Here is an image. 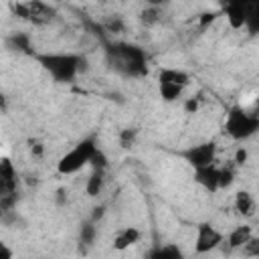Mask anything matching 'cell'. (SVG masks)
I'll list each match as a JSON object with an SVG mask.
<instances>
[{"instance_id": "277c9868", "label": "cell", "mask_w": 259, "mask_h": 259, "mask_svg": "<svg viewBox=\"0 0 259 259\" xmlns=\"http://www.w3.org/2000/svg\"><path fill=\"white\" fill-rule=\"evenodd\" d=\"M97 150H99V148H97V144H95L93 138L81 140L73 150H69V152L59 160L57 170H59L61 174H73V172L81 170L85 164H89L91 158H93V154H95Z\"/></svg>"}, {"instance_id": "ba28073f", "label": "cell", "mask_w": 259, "mask_h": 259, "mask_svg": "<svg viewBox=\"0 0 259 259\" xmlns=\"http://www.w3.org/2000/svg\"><path fill=\"white\" fill-rule=\"evenodd\" d=\"M227 20L233 28H243L247 26L249 20V12H251V2H229L223 6Z\"/></svg>"}, {"instance_id": "4316f807", "label": "cell", "mask_w": 259, "mask_h": 259, "mask_svg": "<svg viewBox=\"0 0 259 259\" xmlns=\"http://www.w3.org/2000/svg\"><path fill=\"white\" fill-rule=\"evenodd\" d=\"M245 160H247V150L245 148H239L237 150V154H235V164H245Z\"/></svg>"}, {"instance_id": "f1b7e54d", "label": "cell", "mask_w": 259, "mask_h": 259, "mask_svg": "<svg viewBox=\"0 0 259 259\" xmlns=\"http://www.w3.org/2000/svg\"><path fill=\"white\" fill-rule=\"evenodd\" d=\"M196 109H198V101H196V99H188V101H186V111H188V113H194Z\"/></svg>"}, {"instance_id": "83f0119b", "label": "cell", "mask_w": 259, "mask_h": 259, "mask_svg": "<svg viewBox=\"0 0 259 259\" xmlns=\"http://www.w3.org/2000/svg\"><path fill=\"white\" fill-rule=\"evenodd\" d=\"M103 210H105L103 206H95V208H93V212H91V221H93V223H97V221L103 217Z\"/></svg>"}, {"instance_id": "f546056e", "label": "cell", "mask_w": 259, "mask_h": 259, "mask_svg": "<svg viewBox=\"0 0 259 259\" xmlns=\"http://www.w3.org/2000/svg\"><path fill=\"white\" fill-rule=\"evenodd\" d=\"M214 20V14H202V18H200V26H206L208 22H212Z\"/></svg>"}, {"instance_id": "484cf974", "label": "cell", "mask_w": 259, "mask_h": 259, "mask_svg": "<svg viewBox=\"0 0 259 259\" xmlns=\"http://www.w3.org/2000/svg\"><path fill=\"white\" fill-rule=\"evenodd\" d=\"M105 28H107V32H121L123 30V24H121L119 18H113V20H107L105 22Z\"/></svg>"}, {"instance_id": "d4e9b609", "label": "cell", "mask_w": 259, "mask_h": 259, "mask_svg": "<svg viewBox=\"0 0 259 259\" xmlns=\"http://www.w3.org/2000/svg\"><path fill=\"white\" fill-rule=\"evenodd\" d=\"M93 168H101V170H105V166H107V158H105V154L101 152V150H97L95 154H93V158H91V162H89Z\"/></svg>"}, {"instance_id": "4fadbf2b", "label": "cell", "mask_w": 259, "mask_h": 259, "mask_svg": "<svg viewBox=\"0 0 259 259\" xmlns=\"http://www.w3.org/2000/svg\"><path fill=\"white\" fill-rule=\"evenodd\" d=\"M158 81L160 83H172V85H178L184 89L188 85V75L184 71H176V69H162Z\"/></svg>"}, {"instance_id": "5b68a950", "label": "cell", "mask_w": 259, "mask_h": 259, "mask_svg": "<svg viewBox=\"0 0 259 259\" xmlns=\"http://www.w3.org/2000/svg\"><path fill=\"white\" fill-rule=\"evenodd\" d=\"M12 12L32 24H47L55 18V8L45 4V2H38V0H32V2H16V4H10Z\"/></svg>"}, {"instance_id": "1f68e13d", "label": "cell", "mask_w": 259, "mask_h": 259, "mask_svg": "<svg viewBox=\"0 0 259 259\" xmlns=\"http://www.w3.org/2000/svg\"><path fill=\"white\" fill-rule=\"evenodd\" d=\"M32 154H34V156H40V154H42V146H40V144H34V146H32Z\"/></svg>"}, {"instance_id": "2e32d148", "label": "cell", "mask_w": 259, "mask_h": 259, "mask_svg": "<svg viewBox=\"0 0 259 259\" xmlns=\"http://www.w3.org/2000/svg\"><path fill=\"white\" fill-rule=\"evenodd\" d=\"M103 188V170L101 168H93L91 176L87 178V194L89 196H97Z\"/></svg>"}, {"instance_id": "603a6c76", "label": "cell", "mask_w": 259, "mask_h": 259, "mask_svg": "<svg viewBox=\"0 0 259 259\" xmlns=\"http://www.w3.org/2000/svg\"><path fill=\"white\" fill-rule=\"evenodd\" d=\"M241 249H243V253H245L247 257H259V239H253V237H251Z\"/></svg>"}, {"instance_id": "e0dca14e", "label": "cell", "mask_w": 259, "mask_h": 259, "mask_svg": "<svg viewBox=\"0 0 259 259\" xmlns=\"http://www.w3.org/2000/svg\"><path fill=\"white\" fill-rule=\"evenodd\" d=\"M95 237H97V227H95V223H93V221L83 223L81 229H79V243L85 245V247H89V245H93Z\"/></svg>"}, {"instance_id": "d6a6232c", "label": "cell", "mask_w": 259, "mask_h": 259, "mask_svg": "<svg viewBox=\"0 0 259 259\" xmlns=\"http://www.w3.org/2000/svg\"><path fill=\"white\" fill-rule=\"evenodd\" d=\"M255 105H257V107H259V97H257V101H255Z\"/></svg>"}, {"instance_id": "5bb4252c", "label": "cell", "mask_w": 259, "mask_h": 259, "mask_svg": "<svg viewBox=\"0 0 259 259\" xmlns=\"http://www.w3.org/2000/svg\"><path fill=\"white\" fill-rule=\"evenodd\" d=\"M146 259H184L182 251L176 245H164V247H154Z\"/></svg>"}, {"instance_id": "7402d4cb", "label": "cell", "mask_w": 259, "mask_h": 259, "mask_svg": "<svg viewBox=\"0 0 259 259\" xmlns=\"http://www.w3.org/2000/svg\"><path fill=\"white\" fill-rule=\"evenodd\" d=\"M10 42H12L18 51H22V53H32V51H30V38H28L26 34H14V36L10 38Z\"/></svg>"}, {"instance_id": "44dd1931", "label": "cell", "mask_w": 259, "mask_h": 259, "mask_svg": "<svg viewBox=\"0 0 259 259\" xmlns=\"http://www.w3.org/2000/svg\"><path fill=\"white\" fill-rule=\"evenodd\" d=\"M160 16H162V10L158 8V6H148L144 12H142V20L146 22V24H154V22H158L160 20Z\"/></svg>"}, {"instance_id": "30bf717a", "label": "cell", "mask_w": 259, "mask_h": 259, "mask_svg": "<svg viewBox=\"0 0 259 259\" xmlns=\"http://www.w3.org/2000/svg\"><path fill=\"white\" fill-rule=\"evenodd\" d=\"M194 180L202 188H206L208 192H214L219 188V168L214 164L204 166V168H198V170H194Z\"/></svg>"}, {"instance_id": "3957f363", "label": "cell", "mask_w": 259, "mask_h": 259, "mask_svg": "<svg viewBox=\"0 0 259 259\" xmlns=\"http://www.w3.org/2000/svg\"><path fill=\"white\" fill-rule=\"evenodd\" d=\"M225 132L233 140H245V138L253 136L255 132H259V115L247 113L241 107H231V111L227 113Z\"/></svg>"}, {"instance_id": "6da1fadb", "label": "cell", "mask_w": 259, "mask_h": 259, "mask_svg": "<svg viewBox=\"0 0 259 259\" xmlns=\"http://www.w3.org/2000/svg\"><path fill=\"white\" fill-rule=\"evenodd\" d=\"M107 61L115 71H119L123 75L140 77V75L148 73L146 53L134 45H109L107 47Z\"/></svg>"}, {"instance_id": "9c48e42d", "label": "cell", "mask_w": 259, "mask_h": 259, "mask_svg": "<svg viewBox=\"0 0 259 259\" xmlns=\"http://www.w3.org/2000/svg\"><path fill=\"white\" fill-rule=\"evenodd\" d=\"M16 196V170L8 158L0 162V198Z\"/></svg>"}, {"instance_id": "8992f818", "label": "cell", "mask_w": 259, "mask_h": 259, "mask_svg": "<svg viewBox=\"0 0 259 259\" xmlns=\"http://www.w3.org/2000/svg\"><path fill=\"white\" fill-rule=\"evenodd\" d=\"M214 156H217V144L214 142H202V144H196V146H190L188 150L182 152V158L194 168H204V166H210L214 162Z\"/></svg>"}, {"instance_id": "4dcf8cb0", "label": "cell", "mask_w": 259, "mask_h": 259, "mask_svg": "<svg viewBox=\"0 0 259 259\" xmlns=\"http://www.w3.org/2000/svg\"><path fill=\"white\" fill-rule=\"evenodd\" d=\"M2 259H12V251L8 249V245H2Z\"/></svg>"}, {"instance_id": "8fae6325", "label": "cell", "mask_w": 259, "mask_h": 259, "mask_svg": "<svg viewBox=\"0 0 259 259\" xmlns=\"http://www.w3.org/2000/svg\"><path fill=\"white\" fill-rule=\"evenodd\" d=\"M138 239H140V231L136 227H125L113 237V249L115 251H123V249L132 247L134 243H138Z\"/></svg>"}, {"instance_id": "ffe728a7", "label": "cell", "mask_w": 259, "mask_h": 259, "mask_svg": "<svg viewBox=\"0 0 259 259\" xmlns=\"http://www.w3.org/2000/svg\"><path fill=\"white\" fill-rule=\"evenodd\" d=\"M233 180H235V170H233V166H223V168H219V188L231 186Z\"/></svg>"}, {"instance_id": "52a82bcc", "label": "cell", "mask_w": 259, "mask_h": 259, "mask_svg": "<svg viewBox=\"0 0 259 259\" xmlns=\"http://www.w3.org/2000/svg\"><path fill=\"white\" fill-rule=\"evenodd\" d=\"M221 243H223V235H221L214 227H210L208 223H200V225L196 227L194 251H196L198 255H202V253H210V251L217 249Z\"/></svg>"}, {"instance_id": "ac0fdd59", "label": "cell", "mask_w": 259, "mask_h": 259, "mask_svg": "<svg viewBox=\"0 0 259 259\" xmlns=\"http://www.w3.org/2000/svg\"><path fill=\"white\" fill-rule=\"evenodd\" d=\"M180 93H182V87L172 85V83H160V95L164 101H174L180 97Z\"/></svg>"}, {"instance_id": "9a60e30c", "label": "cell", "mask_w": 259, "mask_h": 259, "mask_svg": "<svg viewBox=\"0 0 259 259\" xmlns=\"http://www.w3.org/2000/svg\"><path fill=\"white\" fill-rule=\"evenodd\" d=\"M249 239H251V227L241 225V227H237V229L229 235V247H231V249H241Z\"/></svg>"}, {"instance_id": "7a4b0ae2", "label": "cell", "mask_w": 259, "mask_h": 259, "mask_svg": "<svg viewBox=\"0 0 259 259\" xmlns=\"http://www.w3.org/2000/svg\"><path fill=\"white\" fill-rule=\"evenodd\" d=\"M38 61L53 75V79L61 83H69L77 73L87 71V61L79 55H40Z\"/></svg>"}, {"instance_id": "7c38bea8", "label": "cell", "mask_w": 259, "mask_h": 259, "mask_svg": "<svg viewBox=\"0 0 259 259\" xmlns=\"http://www.w3.org/2000/svg\"><path fill=\"white\" fill-rule=\"evenodd\" d=\"M235 210L239 214H243V217H251L255 212V200H253V196L247 190L237 192V196H235Z\"/></svg>"}, {"instance_id": "cb8c5ba5", "label": "cell", "mask_w": 259, "mask_h": 259, "mask_svg": "<svg viewBox=\"0 0 259 259\" xmlns=\"http://www.w3.org/2000/svg\"><path fill=\"white\" fill-rule=\"evenodd\" d=\"M134 140H136V130H121V134H119L121 148H130L134 144Z\"/></svg>"}, {"instance_id": "d6986e66", "label": "cell", "mask_w": 259, "mask_h": 259, "mask_svg": "<svg viewBox=\"0 0 259 259\" xmlns=\"http://www.w3.org/2000/svg\"><path fill=\"white\" fill-rule=\"evenodd\" d=\"M249 34H259V2H251V12L247 20Z\"/></svg>"}]
</instances>
